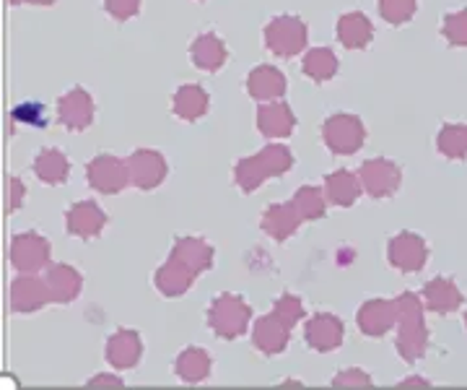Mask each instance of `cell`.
<instances>
[{
	"label": "cell",
	"mask_w": 467,
	"mask_h": 390,
	"mask_svg": "<svg viewBox=\"0 0 467 390\" xmlns=\"http://www.w3.org/2000/svg\"><path fill=\"white\" fill-rule=\"evenodd\" d=\"M450 37L454 42H460V45H467V14H460V16H451L450 18Z\"/></svg>",
	"instance_id": "6da1fadb"
}]
</instances>
